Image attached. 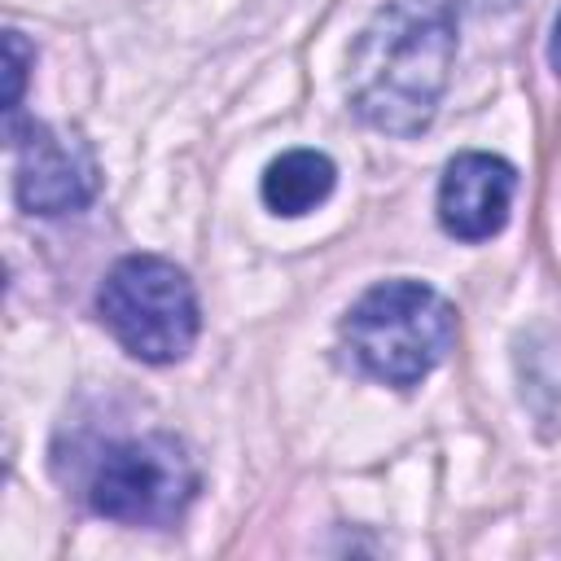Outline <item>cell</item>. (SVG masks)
Wrapping results in <instances>:
<instances>
[{
    "label": "cell",
    "mask_w": 561,
    "mask_h": 561,
    "mask_svg": "<svg viewBox=\"0 0 561 561\" xmlns=\"http://www.w3.org/2000/svg\"><path fill=\"white\" fill-rule=\"evenodd\" d=\"M96 316L114 342L145 364L184 359L202 329L193 280L162 254L118 259L96 289Z\"/></svg>",
    "instance_id": "obj_3"
},
{
    "label": "cell",
    "mask_w": 561,
    "mask_h": 561,
    "mask_svg": "<svg viewBox=\"0 0 561 561\" xmlns=\"http://www.w3.org/2000/svg\"><path fill=\"white\" fill-rule=\"evenodd\" d=\"M337 184V167L329 153L320 149H289L280 158L267 162L263 180H259V197L272 215L298 219L307 210H316Z\"/></svg>",
    "instance_id": "obj_7"
},
{
    "label": "cell",
    "mask_w": 561,
    "mask_h": 561,
    "mask_svg": "<svg viewBox=\"0 0 561 561\" xmlns=\"http://www.w3.org/2000/svg\"><path fill=\"white\" fill-rule=\"evenodd\" d=\"M342 342L355 364L386 386L425 381L456 342V307L425 280H381L342 316Z\"/></svg>",
    "instance_id": "obj_2"
},
{
    "label": "cell",
    "mask_w": 561,
    "mask_h": 561,
    "mask_svg": "<svg viewBox=\"0 0 561 561\" xmlns=\"http://www.w3.org/2000/svg\"><path fill=\"white\" fill-rule=\"evenodd\" d=\"M4 48H9V101H4V110H9V118H18V105H22V79H26V57H31V48L22 44L18 31L4 35Z\"/></svg>",
    "instance_id": "obj_8"
},
{
    "label": "cell",
    "mask_w": 561,
    "mask_h": 561,
    "mask_svg": "<svg viewBox=\"0 0 561 561\" xmlns=\"http://www.w3.org/2000/svg\"><path fill=\"white\" fill-rule=\"evenodd\" d=\"M197 495V465L175 434L110 443L88 473V504L118 526L171 530Z\"/></svg>",
    "instance_id": "obj_4"
},
{
    "label": "cell",
    "mask_w": 561,
    "mask_h": 561,
    "mask_svg": "<svg viewBox=\"0 0 561 561\" xmlns=\"http://www.w3.org/2000/svg\"><path fill=\"white\" fill-rule=\"evenodd\" d=\"M517 193V171L500 153L465 149L443 167L438 180V224L456 241H486L508 224Z\"/></svg>",
    "instance_id": "obj_6"
},
{
    "label": "cell",
    "mask_w": 561,
    "mask_h": 561,
    "mask_svg": "<svg viewBox=\"0 0 561 561\" xmlns=\"http://www.w3.org/2000/svg\"><path fill=\"white\" fill-rule=\"evenodd\" d=\"M456 22L443 4L390 0L368 18L351 48L346 101L386 136H421L447 92Z\"/></svg>",
    "instance_id": "obj_1"
},
{
    "label": "cell",
    "mask_w": 561,
    "mask_h": 561,
    "mask_svg": "<svg viewBox=\"0 0 561 561\" xmlns=\"http://www.w3.org/2000/svg\"><path fill=\"white\" fill-rule=\"evenodd\" d=\"M13 145V197L26 215H75L96 197V158L79 136H66L35 118H9Z\"/></svg>",
    "instance_id": "obj_5"
},
{
    "label": "cell",
    "mask_w": 561,
    "mask_h": 561,
    "mask_svg": "<svg viewBox=\"0 0 561 561\" xmlns=\"http://www.w3.org/2000/svg\"><path fill=\"white\" fill-rule=\"evenodd\" d=\"M548 66L561 75V13H557V22H552V39H548Z\"/></svg>",
    "instance_id": "obj_9"
}]
</instances>
